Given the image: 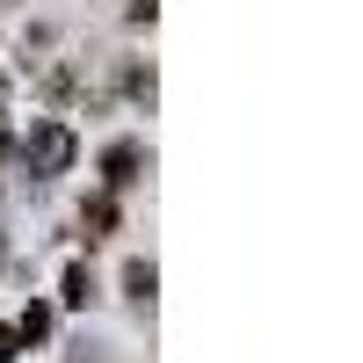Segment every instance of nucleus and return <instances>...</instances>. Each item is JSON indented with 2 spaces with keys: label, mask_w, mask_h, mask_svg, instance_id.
<instances>
[{
  "label": "nucleus",
  "mask_w": 363,
  "mask_h": 363,
  "mask_svg": "<svg viewBox=\"0 0 363 363\" xmlns=\"http://www.w3.org/2000/svg\"><path fill=\"white\" fill-rule=\"evenodd\" d=\"M124 284H131V298H153V262H131Z\"/></svg>",
  "instance_id": "7ed1b4c3"
},
{
  "label": "nucleus",
  "mask_w": 363,
  "mask_h": 363,
  "mask_svg": "<svg viewBox=\"0 0 363 363\" xmlns=\"http://www.w3.org/2000/svg\"><path fill=\"white\" fill-rule=\"evenodd\" d=\"M37 160H44V167H66V160H73V138L58 131V124H44V131H37Z\"/></svg>",
  "instance_id": "f03ea898"
},
{
  "label": "nucleus",
  "mask_w": 363,
  "mask_h": 363,
  "mask_svg": "<svg viewBox=\"0 0 363 363\" xmlns=\"http://www.w3.org/2000/svg\"><path fill=\"white\" fill-rule=\"evenodd\" d=\"M87 225H95V233H87V240H102V233L116 225V203H109V196H95V211H87Z\"/></svg>",
  "instance_id": "20e7f679"
},
{
  "label": "nucleus",
  "mask_w": 363,
  "mask_h": 363,
  "mask_svg": "<svg viewBox=\"0 0 363 363\" xmlns=\"http://www.w3.org/2000/svg\"><path fill=\"white\" fill-rule=\"evenodd\" d=\"M138 160H145V153H138L131 138H124V145H109V153H102V182H109V189H124V182L138 174Z\"/></svg>",
  "instance_id": "f257e3e1"
}]
</instances>
